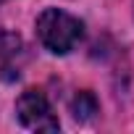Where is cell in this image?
I'll return each mask as SVG.
<instances>
[{"label":"cell","mask_w":134,"mask_h":134,"mask_svg":"<svg viewBox=\"0 0 134 134\" xmlns=\"http://www.w3.org/2000/svg\"><path fill=\"white\" fill-rule=\"evenodd\" d=\"M37 37L40 42L55 53V55H66V53H71L82 37H84V24L71 16V13H66V11H58V8H47L37 16Z\"/></svg>","instance_id":"cell-1"},{"label":"cell","mask_w":134,"mask_h":134,"mask_svg":"<svg viewBox=\"0 0 134 134\" xmlns=\"http://www.w3.org/2000/svg\"><path fill=\"white\" fill-rule=\"evenodd\" d=\"M16 116L32 131H58V126H60L50 103H47V97L37 90L21 92V97L16 100Z\"/></svg>","instance_id":"cell-2"},{"label":"cell","mask_w":134,"mask_h":134,"mask_svg":"<svg viewBox=\"0 0 134 134\" xmlns=\"http://www.w3.org/2000/svg\"><path fill=\"white\" fill-rule=\"evenodd\" d=\"M71 113L76 121H90L95 113H97V100L92 92H79L74 100H71Z\"/></svg>","instance_id":"cell-3"}]
</instances>
